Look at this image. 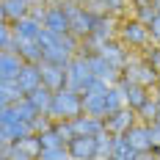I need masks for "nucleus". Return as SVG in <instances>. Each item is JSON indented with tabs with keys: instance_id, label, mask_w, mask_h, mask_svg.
Segmentation results:
<instances>
[{
	"instance_id": "f257e3e1",
	"label": "nucleus",
	"mask_w": 160,
	"mask_h": 160,
	"mask_svg": "<svg viewBox=\"0 0 160 160\" xmlns=\"http://www.w3.org/2000/svg\"><path fill=\"white\" fill-rule=\"evenodd\" d=\"M50 116L58 119V122H72V119L83 116V94L72 91V88L55 91V97H52V108H50Z\"/></svg>"
},
{
	"instance_id": "f03ea898",
	"label": "nucleus",
	"mask_w": 160,
	"mask_h": 160,
	"mask_svg": "<svg viewBox=\"0 0 160 160\" xmlns=\"http://www.w3.org/2000/svg\"><path fill=\"white\" fill-rule=\"evenodd\" d=\"M61 6H64L66 17H69V33L75 39H88L91 28H94V14L80 8V6H75V3H61Z\"/></svg>"
},
{
	"instance_id": "7ed1b4c3",
	"label": "nucleus",
	"mask_w": 160,
	"mask_h": 160,
	"mask_svg": "<svg viewBox=\"0 0 160 160\" xmlns=\"http://www.w3.org/2000/svg\"><path fill=\"white\" fill-rule=\"evenodd\" d=\"M86 61H88V66H91V75L99 80H105L108 86H116L119 83V66H113L102 52H86Z\"/></svg>"
},
{
	"instance_id": "20e7f679",
	"label": "nucleus",
	"mask_w": 160,
	"mask_h": 160,
	"mask_svg": "<svg viewBox=\"0 0 160 160\" xmlns=\"http://www.w3.org/2000/svg\"><path fill=\"white\" fill-rule=\"evenodd\" d=\"M116 86L122 88V94H124V102H127V108H132V111H141L146 102H149L146 86H138V83H132L130 78H122Z\"/></svg>"
},
{
	"instance_id": "39448f33",
	"label": "nucleus",
	"mask_w": 160,
	"mask_h": 160,
	"mask_svg": "<svg viewBox=\"0 0 160 160\" xmlns=\"http://www.w3.org/2000/svg\"><path fill=\"white\" fill-rule=\"evenodd\" d=\"M69 155L72 160H97L99 158V149H97V138H88V135H78V138H72L69 144Z\"/></svg>"
},
{
	"instance_id": "423d86ee",
	"label": "nucleus",
	"mask_w": 160,
	"mask_h": 160,
	"mask_svg": "<svg viewBox=\"0 0 160 160\" xmlns=\"http://www.w3.org/2000/svg\"><path fill=\"white\" fill-rule=\"evenodd\" d=\"M124 138L130 141V146L138 152V155H146L152 152V132H149V124H132V127L124 132Z\"/></svg>"
},
{
	"instance_id": "0eeeda50",
	"label": "nucleus",
	"mask_w": 160,
	"mask_h": 160,
	"mask_svg": "<svg viewBox=\"0 0 160 160\" xmlns=\"http://www.w3.org/2000/svg\"><path fill=\"white\" fill-rule=\"evenodd\" d=\"M11 28H14L17 42H39V36H42V31H44V22L36 19V17H25V19L14 22Z\"/></svg>"
},
{
	"instance_id": "6e6552de",
	"label": "nucleus",
	"mask_w": 160,
	"mask_h": 160,
	"mask_svg": "<svg viewBox=\"0 0 160 160\" xmlns=\"http://www.w3.org/2000/svg\"><path fill=\"white\" fill-rule=\"evenodd\" d=\"M72 130H75V135H88V138H97V135H102V132H108L105 127V119H97V116H78V119H72Z\"/></svg>"
},
{
	"instance_id": "1a4fd4ad",
	"label": "nucleus",
	"mask_w": 160,
	"mask_h": 160,
	"mask_svg": "<svg viewBox=\"0 0 160 160\" xmlns=\"http://www.w3.org/2000/svg\"><path fill=\"white\" fill-rule=\"evenodd\" d=\"M17 86L25 91V97L31 91H36L39 86H44V80H42V64H25L22 72H19V78H17Z\"/></svg>"
},
{
	"instance_id": "9d476101",
	"label": "nucleus",
	"mask_w": 160,
	"mask_h": 160,
	"mask_svg": "<svg viewBox=\"0 0 160 160\" xmlns=\"http://www.w3.org/2000/svg\"><path fill=\"white\" fill-rule=\"evenodd\" d=\"M42 80L50 91H64L66 83H69V75H66L64 66H52V64H42Z\"/></svg>"
},
{
	"instance_id": "9b49d317",
	"label": "nucleus",
	"mask_w": 160,
	"mask_h": 160,
	"mask_svg": "<svg viewBox=\"0 0 160 160\" xmlns=\"http://www.w3.org/2000/svg\"><path fill=\"white\" fill-rule=\"evenodd\" d=\"M132 124H135L132 108H122L119 113H113V116H108V119H105V127H108V132H111V135H124Z\"/></svg>"
},
{
	"instance_id": "f8f14e48",
	"label": "nucleus",
	"mask_w": 160,
	"mask_h": 160,
	"mask_svg": "<svg viewBox=\"0 0 160 160\" xmlns=\"http://www.w3.org/2000/svg\"><path fill=\"white\" fill-rule=\"evenodd\" d=\"M44 28L52 31V33H69V17H66L64 6L44 8Z\"/></svg>"
},
{
	"instance_id": "ddd939ff",
	"label": "nucleus",
	"mask_w": 160,
	"mask_h": 160,
	"mask_svg": "<svg viewBox=\"0 0 160 160\" xmlns=\"http://www.w3.org/2000/svg\"><path fill=\"white\" fill-rule=\"evenodd\" d=\"M122 39L127 42V44H146V39H149V28H146L141 19H130L122 25Z\"/></svg>"
},
{
	"instance_id": "4468645a",
	"label": "nucleus",
	"mask_w": 160,
	"mask_h": 160,
	"mask_svg": "<svg viewBox=\"0 0 160 160\" xmlns=\"http://www.w3.org/2000/svg\"><path fill=\"white\" fill-rule=\"evenodd\" d=\"M31 17V0H3V19L6 22H19Z\"/></svg>"
},
{
	"instance_id": "2eb2a0df",
	"label": "nucleus",
	"mask_w": 160,
	"mask_h": 160,
	"mask_svg": "<svg viewBox=\"0 0 160 160\" xmlns=\"http://www.w3.org/2000/svg\"><path fill=\"white\" fill-rule=\"evenodd\" d=\"M22 66H25V61L17 52H3L0 55V80H17Z\"/></svg>"
},
{
	"instance_id": "dca6fc26",
	"label": "nucleus",
	"mask_w": 160,
	"mask_h": 160,
	"mask_svg": "<svg viewBox=\"0 0 160 160\" xmlns=\"http://www.w3.org/2000/svg\"><path fill=\"white\" fill-rule=\"evenodd\" d=\"M124 78H130L132 83L149 88L152 83H158V72H155L149 64H135V66H127V75H124Z\"/></svg>"
},
{
	"instance_id": "f3484780",
	"label": "nucleus",
	"mask_w": 160,
	"mask_h": 160,
	"mask_svg": "<svg viewBox=\"0 0 160 160\" xmlns=\"http://www.w3.org/2000/svg\"><path fill=\"white\" fill-rule=\"evenodd\" d=\"M17 55L25 64H42L44 61V52H42L39 42H17Z\"/></svg>"
},
{
	"instance_id": "a211bd4d",
	"label": "nucleus",
	"mask_w": 160,
	"mask_h": 160,
	"mask_svg": "<svg viewBox=\"0 0 160 160\" xmlns=\"http://www.w3.org/2000/svg\"><path fill=\"white\" fill-rule=\"evenodd\" d=\"M19 99H25V91L17 86V80H0V102L3 105H17Z\"/></svg>"
},
{
	"instance_id": "6ab92c4d",
	"label": "nucleus",
	"mask_w": 160,
	"mask_h": 160,
	"mask_svg": "<svg viewBox=\"0 0 160 160\" xmlns=\"http://www.w3.org/2000/svg\"><path fill=\"white\" fill-rule=\"evenodd\" d=\"M52 97H55V91H50L47 86H39L36 91H31V94H28V99L36 105V111H39V113H47V116H50V108H52Z\"/></svg>"
},
{
	"instance_id": "aec40b11",
	"label": "nucleus",
	"mask_w": 160,
	"mask_h": 160,
	"mask_svg": "<svg viewBox=\"0 0 160 160\" xmlns=\"http://www.w3.org/2000/svg\"><path fill=\"white\" fill-rule=\"evenodd\" d=\"M141 155L130 146V141L124 138V135H113V155L111 160H138Z\"/></svg>"
},
{
	"instance_id": "412c9836",
	"label": "nucleus",
	"mask_w": 160,
	"mask_h": 160,
	"mask_svg": "<svg viewBox=\"0 0 160 160\" xmlns=\"http://www.w3.org/2000/svg\"><path fill=\"white\" fill-rule=\"evenodd\" d=\"M99 52L111 61L113 66H122L124 61H127V55H124V50H122V44H116V42H105L102 47H99Z\"/></svg>"
},
{
	"instance_id": "4be33fe9",
	"label": "nucleus",
	"mask_w": 160,
	"mask_h": 160,
	"mask_svg": "<svg viewBox=\"0 0 160 160\" xmlns=\"http://www.w3.org/2000/svg\"><path fill=\"white\" fill-rule=\"evenodd\" d=\"M14 111H17V116H19L22 122H28V124H33V122H36V119L42 116V113L36 111V105H33V102H31V99H28V97L17 102V105H14Z\"/></svg>"
},
{
	"instance_id": "5701e85b",
	"label": "nucleus",
	"mask_w": 160,
	"mask_h": 160,
	"mask_svg": "<svg viewBox=\"0 0 160 160\" xmlns=\"http://www.w3.org/2000/svg\"><path fill=\"white\" fill-rule=\"evenodd\" d=\"M3 160H33L28 152H25V146L22 144H3Z\"/></svg>"
},
{
	"instance_id": "b1692460",
	"label": "nucleus",
	"mask_w": 160,
	"mask_h": 160,
	"mask_svg": "<svg viewBox=\"0 0 160 160\" xmlns=\"http://www.w3.org/2000/svg\"><path fill=\"white\" fill-rule=\"evenodd\" d=\"M0 50L3 52H17V36H14V28H8V25L0 28Z\"/></svg>"
},
{
	"instance_id": "393cba45",
	"label": "nucleus",
	"mask_w": 160,
	"mask_h": 160,
	"mask_svg": "<svg viewBox=\"0 0 160 160\" xmlns=\"http://www.w3.org/2000/svg\"><path fill=\"white\" fill-rule=\"evenodd\" d=\"M39 141H42V146H44V149H55V146H66V141L61 138V135H58V130H55V124H52V127H50L47 132H42V135H39Z\"/></svg>"
},
{
	"instance_id": "a878e982",
	"label": "nucleus",
	"mask_w": 160,
	"mask_h": 160,
	"mask_svg": "<svg viewBox=\"0 0 160 160\" xmlns=\"http://www.w3.org/2000/svg\"><path fill=\"white\" fill-rule=\"evenodd\" d=\"M39 160H72V155L66 146H55V149H42Z\"/></svg>"
},
{
	"instance_id": "bb28decb",
	"label": "nucleus",
	"mask_w": 160,
	"mask_h": 160,
	"mask_svg": "<svg viewBox=\"0 0 160 160\" xmlns=\"http://www.w3.org/2000/svg\"><path fill=\"white\" fill-rule=\"evenodd\" d=\"M138 113H141V116H144L146 122L152 124V122L158 119V113H160V102H158V99H149V102H146V105H144V108H141Z\"/></svg>"
},
{
	"instance_id": "cd10ccee",
	"label": "nucleus",
	"mask_w": 160,
	"mask_h": 160,
	"mask_svg": "<svg viewBox=\"0 0 160 160\" xmlns=\"http://www.w3.org/2000/svg\"><path fill=\"white\" fill-rule=\"evenodd\" d=\"M55 130H58V135L64 138L66 144H69L72 138H78V135H75V130H72V122H58V124H55Z\"/></svg>"
},
{
	"instance_id": "c85d7f7f",
	"label": "nucleus",
	"mask_w": 160,
	"mask_h": 160,
	"mask_svg": "<svg viewBox=\"0 0 160 160\" xmlns=\"http://www.w3.org/2000/svg\"><path fill=\"white\" fill-rule=\"evenodd\" d=\"M146 64H149V66H152V69L160 75V50H152V52L146 55Z\"/></svg>"
},
{
	"instance_id": "c756f323",
	"label": "nucleus",
	"mask_w": 160,
	"mask_h": 160,
	"mask_svg": "<svg viewBox=\"0 0 160 160\" xmlns=\"http://www.w3.org/2000/svg\"><path fill=\"white\" fill-rule=\"evenodd\" d=\"M146 28H149V36H152L155 42H160V14L155 17V19H152V22H149Z\"/></svg>"
},
{
	"instance_id": "7c9ffc66",
	"label": "nucleus",
	"mask_w": 160,
	"mask_h": 160,
	"mask_svg": "<svg viewBox=\"0 0 160 160\" xmlns=\"http://www.w3.org/2000/svg\"><path fill=\"white\" fill-rule=\"evenodd\" d=\"M149 132H152V146H155V149H160V124H155V122H152V124H149ZM155 149H152V152H155Z\"/></svg>"
},
{
	"instance_id": "2f4dec72",
	"label": "nucleus",
	"mask_w": 160,
	"mask_h": 160,
	"mask_svg": "<svg viewBox=\"0 0 160 160\" xmlns=\"http://www.w3.org/2000/svg\"><path fill=\"white\" fill-rule=\"evenodd\" d=\"M97 6H108L111 11H119V8H124V0H97Z\"/></svg>"
},
{
	"instance_id": "473e14b6",
	"label": "nucleus",
	"mask_w": 160,
	"mask_h": 160,
	"mask_svg": "<svg viewBox=\"0 0 160 160\" xmlns=\"http://www.w3.org/2000/svg\"><path fill=\"white\" fill-rule=\"evenodd\" d=\"M149 3L155 6V11H158V14H160V0H149Z\"/></svg>"
},
{
	"instance_id": "72a5a7b5",
	"label": "nucleus",
	"mask_w": 160,
	"mask_h": 160,
	"mask_svg": "<svg viewBox=\"0 0 160 160\" xmlns=\"http://www.w3.org/2000/svg\"><path fill=\"white\" fill-rule=\"evenodd\" d=\"M138 160H158V158H152V155H141Z\"/></svg>"
},
{
	"instance_id": "f704fd0d",
	"label": "nucleus",
	"mask_w": 160,
	"mask_h": 160,
	"mask_svg": "<svg viewBox=\"0 0 160 160\" xmlns=\"http://www.w3.org/2000/svg\"><path fill=\"white\" fill-rule=\"evenodd\" d=\"M155 124H160V113H158V119H155Z\"/></svg>"
},
{
	"instance_id": "c9c22d12",
	"label": "nucleus",
	"mask_w": 160,
	"mask_h": 160,
	"mask_svg": "<svg viewBox=\"0 0 160 160\" xmlns=\"http://www.w3.org/2000/svg\"><path fill=\"white\" fill-rule=\"evenodd\" d=\"M155 99H158V102H160V88H158V97H155Z\"/></svg>"
},
{
	"instance_id": "e433bc0d",
	"label": "nucleus",
	"mask_w": 160,
	"mask_h": 160,
	"mask_svg": "<svg viewBox=\"0 0 160 160\" xmlns=\"http://www.w3.org/2000/svg\"><path fill=\"white\" fill-rule=\"evenodd\" d=\"M158 155H160V149H158Z\"/></svg>"
}]
</instances>
